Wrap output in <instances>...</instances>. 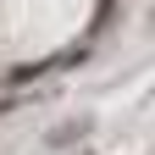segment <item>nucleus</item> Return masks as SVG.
Instances as JSON below:
<instances>
[{"instance_id":"nucleus-1","label":"nucleus","mask_w":155,"mask_h":155,"mask_svg":"<svg viewBox=\"0 0 155 155\" xmlns=\"http://www.w3.org/2000/svg\"><path fill=\"white\" fill-rule=\"evenodd\" d=\"M83 133H89V116H72L67 127H55V133H50V144L61 150V144H72V139H83Z\"/></svg>"}]
</instances>
